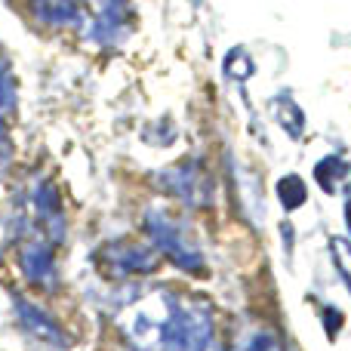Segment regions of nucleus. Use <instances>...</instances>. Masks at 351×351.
Segmentation results:
<instances>
[{
	"instance_id": "1",
	"label": "nucleus",
	"mask_w": 351,
	"mask_h": 351,
	"mask_svg": "<svg viewBox=\"0 0 351 351\" xmlns=\"http://www.w3.org/2000/svg\"><path fill=\"white\" fill-rule=\"evenodd\" d=\"M16 265L31 287L49 290L56 284V250L65 237V213L49 179L34 176L25 185L16 210Z\"/></svg>"
},
{
	"instance_id": "2",
	"label": "nucleus",
	"mask_w": 351,
	"mask_h": 351,
	"mask_svg": "<svg viewBox=\"0 0 351 351\" xmlns=\"http://www.w3.org/2000/svg\"><path fill=\"white\" fill-rule=\"evenodd\" d=\"M213 336V317L204 302L173 296L167 299V317L160 327V351H206Z\"/></svg>"
},
{
	"instance_id": "3",
	"label": "nucleus",
	"mask_w": 351,
	"mask_h": 351,
	"mask_svg": "<svg viewBox=\"0 0 351 351\" xmlns=\"http://www.w3.org/2000/svg\"><path fill=\"white\" fill-rule=\"evenodd\" d=\"M145 231L152 237V243L158 247V253H164L173 265H179L182 271H191V274L204 271V256H200L191 231H188V225L179 216H173L167 210H148Z\"/></svg>"
},
{
	"instance_id": "4",
	"label": "nucleus",
	"mask_w": 351,
	"mask_h": 351,
	"mask_svg": "<svg viewBox=\"0 0 351 351\" xmlns=\"http://www.w3.org/2000/svg\"><path fill=\"white\" fill-rule=\"evenodd\" d=\"M96 265L102 271V278L130 280V278H142V274L158 271L160 256L154 247L136 241V237H117V241H108L96 253Z\"/></svg>"
},
{
	"instance_id": "5",
	"label": "nucleus",
	"mask_w": 351,
	"mask_h": 351,
	"mask_svg": "<svg viewBox=\"0 0 351 351\" xmlns=\"http://www.w3.org/2000/svg\"><path fill=\"white\" fill-rule=\"evenodd\" d=\"M130 25H133V10L130 0H86L84 3V25L77 34L86 40H96L102 47L117 43L127 37Z\"/></svg>"
},
{
	"instance_id": "6",
	"label": "nucleus",
	"mask_w": 351,
	"mask_h": 351,
	"mask_svg": "<svg viewBox=\"0 0 351 351\" xmlns=\"http://www.w3.org/2000/svg\"><path fill=\"white\" fill-rule=\"evenodd\" d=\"M160 182H164L160 185L164 191H170L173 197H179L188 206H206L213 200L210 176L194 160H185V164H176L170 170H164L160 173Z\"/></svg>"
},
{
	"instance_id": "7",
	"label": "nucleus",
	"mask_w": 351,
	"mask_h": 351,
	"mask_svg": "<svg viewBox=\"0 0 351 351\" xmlns=\"http://www.w3.org/2000/svg\"><path fill=\"white\" fill-rule=\"evenodd\" d=\"M34 19H40L49 28H74L84 25V3L86 0H28Z\"/></svg>"
},
{
	"instance_id": "8",
	"label": "nucleus",
	"mask_w": 351,
	"mask_h": 351,
	"mask_svg": "<svg viewBox=\"0 0 351 351\" xmlns=\"http://www.w3.org/2000/svg\"><path fill=\"white\" fill-rule=\"evenodd\" d=\"M16 311H19V321L25 324V330H28L31 336H37V339L47 342V346L68 348V339H65V333H62V327L43 308H37V305L28 302V299L16 296Z\"/></svg>"
},
{
	"instance_id": "9",
	"label": "nucleus",
	"mask_w": 351,
	"mask_h": 351,
	"mask_svg": "<svg viewBox=\"0 0 351 351\" xmlns=\"http://www.w3.org/2000/svg\"><path fill=\"white\" fill-rule=\"evenodd\" d=\"M12 105H16V86H12V74H10V62L0 53V179L10 170L12 160V145H10V130L6 121L12 114Z\"/></svg>"
},
{
	"instance_id": "10",
	"label": "nucleus",
	"mask_w": 351,
	"mask_h": 351,
	"mask_svg": "<svg viewBox=\"0 0 351 351\" xmlns=\"http://www.w3.org/2000/svg\"><path fill=\"white\" fill-rule=\"evenodd\" d=\"M315 182L327 194H351V164L342 158H324L315 167Z\"/></svg>"
},
{
	"instance_id": "11",
	"label": "nucleus",
	"mask_w": 351,
	"mask_h": 351,
	"mask_svg": "<svg viewBox=\"0 0 351 351\" xmlns=\"http://www.w3.org/2000/svg\"><path fill=\"white\" fill-rule=\"evenodd\" d=\"M271 111H274V117H278V123L284 127V133H290V139H302L305 114L299 111V105L293 102L287 93H280V96L271 99Z\"/></svg>"
},
{
	"instance_id": "12",
	"label": "nucleus",
	"mask_w": 351,
	"mask_h": 351,
	"mask_svg": "<svg viewBox=\"0 0 351 351\" xmlns=\"http://www.w3.org/2000/svg\"><path fill=\"white\" fill-rule=\"evenodd\" d=\"M278 197H280V204H284V210L293 213L308 200V188L302 185L299 176H284V179L278 182Z\"/></svg>"
},
{
	"instance_id": "13",
	"label": "nucleus",
	"mask_w": 351,
	"mask_h": 351,
	"mask_svg": "<svg viewBox=\"0 0 351 351\" xmlns=\"http://www.w3.org/2000/svg\"><path fill=\"white\" fill-rule=\"evenodd\" d=\"M330 253H333L336 271H339V278L346 280V287L351 293V241H346V237H333V241H330Z\"/></svg>"
},
{
	"instance_id": "14",
	"label": "nucleus",
	"mask_w": 351,
	"mask_h": 351,
	"mask_svg": "<svg viewBox=\"0 0 351 351\" xmlns=\"http://www.w3.org/2000/svg\"><path fill=\"white\" fill-rule=\"evenodd\" d=\"M336 324H339V327H342V315H336V311L330 308V311H327V330H330V336L336 333Z\"/></svg>"
},
{
	"instance_id": "15",
	"label": "nucleus",
	"mask_w": 351,
	"mask_h": 351,
	"mask_svg": "<svg viewBox=\"0 0 351 351\" xmlns=\"http://www.w3.org/2000/svg\"><path fill=\"white\" fill-rule=\"evenodd\" d=\"M346 225H348V231H351V194H348V200H346Z\"/></svg>"
}]
</instances>
